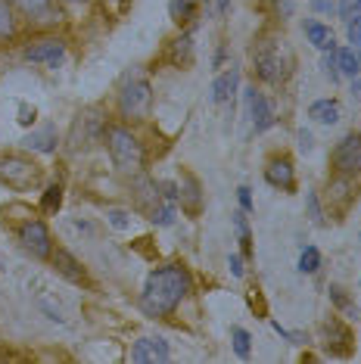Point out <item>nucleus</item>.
Instances as JSON below:
<instances>
[{
  "label": "nucleus",
  "mask_w": 361,
  "mask_h": 364,
  "mask_svg": "<svg viewBox=\"0 0 361 364\" xmlns=\"http://www.w3.org/2000/svg\"><path fill=\"white\" fill-rule=\"evenodd\" d=\"M31 122H35V109H28L26 103L19 106V125H31Z\"/></svg>",
  "instance_id": "34"
},
{
  "label": "nucleus",
  "mask_w": 361,
  "mask_h": 364,
  "mask_svg": "<svg viewBox=\"0 0 361 364\" xmlns=\"http://www.w3.org/2000/svg\"><path fill=\"white\" fill-rule=\"evenodd\" d=\"M193 35H190V31H187V35H180L178 41H175V63H180V60H190V50H193Z\"/></svg>",
  "instance_id": "25"
},
{
  "label": "nucleus",
  "mask_w": 361,
  "mask_h": 364,
  "mask_svg": "<svg viewBox=\"0 0 361 364\" xmlns=\"http://www.w3.org/2000/svg\"><path fill=\"white\" fill-rule=\"evenodd\" d=\"M308 119H315L318 125H333V122H340V103L336 100H315L308 106Z\"/></svg>",
  "instance_id": "15"
},
{
  "label": "nucleus",
  "mask_w": 361,
  "mask_h": 364,
  "mask_svg": "<svg viewBox=\"0 0 361 364\" xmlns=\"http://www.w3.org/2000/svg\"><path fill=\"white\" fill-rule=\"evenodd\" d=\"M65 4H87V0H65Z\"/></svg>",
  "instance_id": "39"
},
{
  "label": "nucleus",
  "mask_w": 361,
  "mask_h": 364,
  "mask_svg": "<svg viewBox=\"0 0 361 364\" xmlns=\"http://www.w3.org/2000/svg\"><path fill=\"white\" fill-rule=\"evenodd\" d=\"M234 352L237 355H240V358H249V343H252V339H249V333H246V330L243 327H234Z\"/></svg>",
  "instance_id": "24"
},
{
  "label": "nucleus",
  "mask_w": 361,
  "mask_h": 364,
  "mask_svg": "<svg viewBox=\"0 0 361 364\" xmlns=\"http://www.w3.org/2000/svg\"><path fill=\"white\" fill-rule=\"evenodd\" d=\"M336 65H340V75H352V78H355L361 72V47H352V50H336Z\"/></svg>",
  "instance_id": "17"
},
{
  "label": "nucleus",
  "mask_w": 361,
  "mask_h": 364,
  "mask_svg": "<svg viewBox=\"0 0 361 364\" xmlns=\"http://www.w3.org/2000/svg\"><path fill=\"white\" fill-rule=\"evenodd\" d=\"M13 31H16L13 6H10V0H0V38H10Z\"/></svg>",
  "instance_id": "21"
},
{
  "label": "nucleus",
  "mask_w": 361,
  "mask_h": 364,
  "mask_svg": "<svg viewBox=\"0 0 361 364\" xmlns=\"http://www.w3.org/2000/svg\"><path fill=\"white\" fill-rule=\"evenodd\" d=\"M190 293V274H187L180 264H166V268H156L144 284L141 296V309L150 318H166L180 305V299Z\"/></svg>",
  "instance_id": "1"
},
{
  "label": "nucleus",
  "mask_w": 361,
  "mask_h": 364,
  "mask_svg": "<svg viewBox=\"0 0 361 364\" xmlns=\"http://www.w3.org/2000/svg\"><path fill=\"white\" fill-rule=\"evenodd\" d=\"M106 218H109V225L112 228H119V230H125V228H131V215L128 212H122V209H109V212H106Z\"/></svg>",
  "instance_id": "28"
},
{
  "label": "nucleus",
  "mask_w": 361,
  "mask_h": 364,
  "mask_svg": "<svg viewBox=\"0 0 361 364\" xmlns=\"http://www.w3.org/2000/svg\"><path fill=\"white\" fill-rule=\"evenodd\" d=\"M168 343L162 336H141L134 343V349H131V361L137 364H162L168 361Z\"/></svg>",
  "instance_id": "8"
},
{
  "label": "nucleus",
  "mask_w": 361,
  "mask_h": 364,
  "mask_svg": "<svg viewBox=\"0 0 361 364\" xmlns=\"http://www.w3.org/2000/svg\"><path fill=\"white\" fill-rule=\"evenodd\" d=\"M122 112L128 115V119H144V115H150V106H153V87L150 81L144 78H131L125 87H122Z\"/></svg>",
  "instance_id": "5"
},
{
  "label": "nucleus",
  "mask_w": 361,
  "mask_h": 364,
  "mask_svg": "<svg viewBox=\"0 0 361 364\" xmlns=\"http://www.w3.org/2000/svg\"><path fill=\"white\" fill-rule=\"evenodd\" d=\"M50 259H53L56 271H60L63 277H69L72 284H85V268H81V264H78L75 259H72V255L65 252V250H56V252L50 255Z\"/></svg>",
  "instance_id": "14"
},
{
  "label": "nucleus",
  "mask_w": 361,
  "mask_h": 364,
  "mask_svg": "<svg viewBox=\"0 0 361 364\" xmlns=\"http://www.w3.org/2000/svg\"><path fill=\"white\" fill-rule=\"evenodd\" d=\"M324 72L330 75V81H340V65H336V44L330 47V50H324Z\"/></svg>",
  "instance_id": "27"
},
{
  "label": "nucleus",
  "mask_w": 361,
  "mask_h": 364,
  "mask_svg": "<svg viewBox=\"0 0 361 364\" xmlns=\"http://www.w3.org/2000/svg\"><path fill=\"white\" fill-rule=\"evenodd\" d=\"M311 10H318V13H333L336 6L330 4V0H311Z\"/></svg>",
  "instance_id": "35"
},
{
  "label": "nucleus",
  "mask_w": 361,
  "mask_h": 364,
  "mask_svg": "<svg viewBox=\"0 0 361 364\" xmlns=\"http://www.w3.org/2000/svg\"><path fill=\"white\" fill-rule=\"evenodd\" d=\"M306 35H308V44H315L318 50H330V47L336 44L333 31L327 28V26H321V22H315V19L306 22Z\"/></svg>",
  "instance_id": "16"
},
{
  "label": "nucleus",
  "mask_w": 361,
  "mask_h": 364,
  "mask_svg": "<svg viewBox=\"0 0 361 364\" xmlns=\"http://www.w3.org/2000/svg\"><path fill=\"white\" fill-rule=\"evenodd\" d=\"M19 243L35 255V259H50L53 255V243H50V230L44 221H26L19 228Z\"/></svg>",
  "instance_id": "6"
},
{
  "label": "nucleus",
  "mask_w": 361,
  "mask_h": 364,
  "mask_svg": "<svg viewBox=\"0 0 361 364\" xmlns=\"http://www.w3.org/2000/svg\"><path fill=\"white\" fill-rule=\"evenodd\" d=\"M346 22H349V44L361 47V13L352 16V19H346Z\"/></svg>",
  "instance_id": "29"
},
{
  "label": "nucleus",
  "mask_w": 361,
  "mask_h": 364,
  "mask_svg": "<svg viewBox=\"0 0 361 364\" xmlns=\"http://www.w3.org/2000/svg\"><path fill=\"white\" fill-rule=\"evenodd\" d=\"M231 274L243 277V259H240V255H231Z\"/></svg>",
  "instance_id": "36"
},
{
  "label": "nucleus",
  "mask_w": 361,
  "mask_h": 364,
  "mask_svg": "<svg viewBox=\"0 0 361 364\" xmlns=\"http://www.w3.org/2000/svg\"><path fill=\"white\" fill-rule=\"evenodd\" d=\"M333 165L340 175H361V137L346 134L333 150Z\"/></svg>",
  "instance_id": "7"
},
{
  "label": "nucleus",
  "mask_w": 361,
  "mask_h": 364,
  "mask_svg": "<svg viewBox=\"0 0 361 364\" xmlns=\"http://www.w3.org/2000/svg\"><path fill=\"white\" fill-rule=\"evenodd\" d=\"M13 4L35 22H56L60 19V10H56L53 0H13Z\"/></svg>",
  "instance_id": "11"
},
{
  "label": "nucleus",
  "mask_w": 361,
  "mask_h": 364,
  "mask_svg": "<svg viewBox=\"0 0 361 364\" xmlns=\"http://www.w3.org/2000/svg\"><path fill=\"white\" fill-rule=\"evenodd\" d=\"M196 4H200V0H168V13H171V19H175L178 26L190 22V19H193V13H196Z\"/></svg>",
  "instance_id": "19"
},
{
  "label": "nucleus",
  "mask_w": 361,
  "mask_h": 364,
  "mask_svg": "<svg viewBox=\"0 0 361 364\" xmlns=\"http://www.w3.org/2000/svg\"><path fill=\"white\" fill-rule=\"evenodd\" d=\"M106 150L112 156V165H116L119 171H125V175H134V171H141L144 165V146L141 140L131 134L128 128H106Z\"/></svg>",
  "instance_id": "2"
},
{
  "label": "nucleus",
  "mask_w": 361,
  "mask_h": 364,
  "mask_svg": "<svg viewBox=\"0 0 361 364\" xmlns=\"http://www.w3.org/2000/svg\"><path fill=\"white\" fill-rule=\"evenodd\" d=\"M227 10H231V4H227V0H212V6H209L212 16H225Z\"/></svg>",
  "instance_id": "33"
},
{
  "label": "nucleus",
  "mask_w": 361,
  "mask_h": 364,
  "mask_svg": "<svg viewBox=\"0 0 361 364\" xmlns=\"http://www.w3.org/2000/svg\"><path fill=\"white\" fill-rule=\"evenodd\" d=\"M352 94L361 97V81H355V85H352Z\"/></svg>",
  "instance_id": "38"
},
{
  "label": "nucleus",
  "mask_w": 361,
  "mask_h": 364,
  "mask_svg": "<svg viewBox=\"0 0 361 364\" xmlns=\"http://www.w3.org/2000/svg\"><path fill=\"white\" fill-rule=\"evenodd\" d=\"M234 225H237V234H240V243H243V252L246 255H252V243H249V225H246V212L240 209V212H237L234 215Z\"/></svg>",
  "instance_id": "23"
},
{
  "label": "nucleus",
  "mask_w": 361,
  "mask_h": 364,
  "mask_svg": "<svg viewBox=\"0 0 361 364\" xmlns=\"http://www.w3.org/2000/svg\"><path fill=\"white\" fill-rule=\"evenodd\" d=\"M0 181L13 190H31L41 181V168L22 156H0Z\"/></svg>",
  "instance_id": "4"
},
{
  "label": "nucleus",
  "mask_w": 361,
  "mask_h": 364,
  "mask_svg": "<svg viewBox=\"0 0 361 364\" xmlns=\"http://www.w3.org/2000/svg\"><path fill=\"white\" fill-rule=\"evenodd\" d=\"M246 103H249V115H252V128L256 131H268L274 125V109L265 100V94H259L256 87L246 90Z\"/></svg>",
  "instance_id": "10"
},
{
  "label": "nucleus",
  "mask_w": 361,
  "mask_h": 364,
  "mask_svg": "<svg viewBox=\"0 0 361 364\" xmlns=\"http://www.w3.org/2000/svg\"><path fill=\"white\" fill-rule=\"evenodd\" d=\"M22 144H26L28 150H38V153H53L56 150V131L53 128L38 131V134H28Z\"/></svg>",
  "instance_id": "18"
},
{
  "label": "nucleus",
  "mask_w": 361,
  "mask_h": 364,
  "mask_svg": "<svg viewBox=\"0 0 361 364\" xmlns=\"http://www.w3.org/2000/svg\"><path fill=\"white\" fill-rule=\"evenodd\" d=\"M318 268H321V252H318L315 246H306L299 255V271L302 274H315Z\"/></svg>",
  "instance_id": "20"
},
{
  "label": "nucleus",
  "mask_w": 361,
  "mask_h": 364,
  "mask_svg": "<svg viewBox=\"0 0 361 364\" xmlns=\"http://www.w3.org/2000/svg\"><path fill=\"white\" fill-rule=\"evenodd\" d=\"M237 200H240V209H243V212H249V209H252V196H249V187H240V190H237Z\"/></svg>",
  "instance_id": "32"
},
{
  "label": "nucleus",
  "mask_w": 361,
  "mask_h": 364,
  "mask_svg": "<svg viewBox=\"0 0 361 364\" xmlns=\"http://www.w3.org/2000/svg\"><path fill=\"white\" fill-rule=\"evenodd\" d=\"M306 203H308V215H311V221H315V225L321 228V225H324V218H321V209H318V196L311 193V190L306 193Z\"/></svg>",
  "instance_id": "31"
},
{
  "label": "nucleus",
  "mask_w": 361,
  "mask_h": 364,
  "mask_svg": "<svg viewBox=\"0 0 361 364\" xmlns=\"http://www.w3.org/2000/svg\"><path fill=\"white\" fill-rule=\"evenodd\" d=\"M252 60H256L259 78L271 81V85H274V81H284L290 75V65H293V56L286 50L284 41H262V44H256Z\"/></svg>",
  "instance_id": "3"
},
{
  "label": "nucleus",
  "mask_w": 361,
  "mask_h": 364,
  "mask_svg": "<svg viewBox=\"0 0 361 364\" xmlns=\"http://www.w3.org/2000/svg\"><path fill=\"white\" fill-rule=\"evenodd\" d=\"M65 56V44L56 38H44V41H35V44L26 47V60L31 63H44V65H60Z\"/></svg>",
  "instance_id": "9"
},
{
  "label": "nucleus",
  "mask_w": 361,
  "mask_h": 364,
  "mask_svg": "<svg viewBox=\"0 0 361 364\" xmlns=\"http://www.w3.org/2000/svg\"><path fill=\"white\" fill-rule=\"evenodd\" d=\"M299 146L302 150H311V134L308 131H299Z\"/></svg>",
  "instance_id": "37"
},
{
  "label": "nucleus",
  "mask_w": 361,
  "mask_h": 364,
  "mask_svg": "<svg viewBox=\"0 0 361 364\" xmlns=\"http://www.w3.org/2000/svg\"><path fill=\"white\" fill-rule=\"evenodd\" d=\"M265 178H268V184H274V187H281V190H293V165L286 156H277V159H271L268 162V168H265Z\"/></svg>",
  "instance_id": "12"
},
{
  "label": "nucleus",
  "mask_w": 361,
  "mask_h": 364,
  "mask_svg": "<svg viewBox=\"0 0 361 364\" xmlns=\"http://www.w3.org/2000/svg\"><path fill=\"white\" fill-rule=\"evenodd\" d=\"M184 181H187V193H184L187 209L196 212V209H200V187H196V181H193V178H184Z\"/></svg>",
  "instance_id": "26"
},
{
  "label": "nucleus",
  "mask_w": 361,
  "mask_h": 364,
  "mask_svg": "<svg viewBox=\"0 0 361 364\" xmlns=\"http://www.w3.org/2000/svg\"><path fill=\"white\" fill-rule=\"evenodd\" d=\"M237 85H240V72L237 69L221 72L215 78V85H212V103H227L237 94Z\"/></svg>",
  "instance_id": "13"
},
{
  "label": "nucleus",
  "mask_w": 361,
  "mask_h": 364,
  "mask_svg": "<svg viewBox=\"0 0 361 364\" xmlns=\"http://www.w3.org/2000/svg\"><path fill=\"white\" fill-rule=\"evenodd\" d=\"M60 205H63V190L60 187H47L44 196H41V209H44L47 215H53V212H60Z\"/></svg>",
  "instance_id": "22"
},
{
  "label": "nucleus",
  "mask_w": 361,
  "mask_h": 364,
  "mask_svg": "<svg viewBox=\"0 0 361 364\" xmlns=\"http://www.w3.org/2000/svg\"><path fill=\"white\" fill-rule=\"evenodd\" d=\"M336 10H340L343 19H352V16L361 13V0H340V6H336Z\"/></svg>",
  "instance_id": "30"
}]
</instances>
